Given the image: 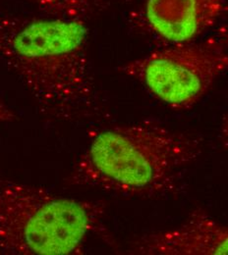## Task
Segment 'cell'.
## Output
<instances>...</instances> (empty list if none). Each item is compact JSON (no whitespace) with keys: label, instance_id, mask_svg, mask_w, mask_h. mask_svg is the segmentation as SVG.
Listing matches in <instances>:
<instances>
[{"label":"cell","instance_id":"6da1fadb","mask_svg":"<svg viewBox=\"0 0 228 255\" xmlns=\"http://www.w3.org/2000/svg\"><path fill=\"white\" fill-rule=\"evenodd\" d=\"M88 39L85 19L0 12V61L54 121L91 120L103 110Z\"/></svg>","mask_w":228,"mask_h":255},{"label":"cell","instance_id":"7a4b0ae2","mask_svg":"<svg viewBox=\"0 0 228 255\" xmlns=\"http://www.w3.org/2000/svg\"><path fill=\"white\" fill-rule=\"evenodd\" d=\"M201 151L196 138L157 122L108 128L92 138L66 182L133 197L174 195Z\"/></svg>","mask_w":228,"mask_h":255},{"label":"cell","instance_id":"3957f363","mask_svg":"<svg viewBox=\"0 0 228 255\" xmlns=\"http://www.w3.org/2000/svg\"><path fill=\"white\" fill-rule=\"evenodd\" d=\"M105 204L0 176V255H77L92 237L113 242Z\"/></svg>","mask_w":228,"mask_h":255},{"label":"cell","instance_id":"277c9868","mask_svg":"<svg viewBox=\"0 0 228 255\" xmlns=\"http://www.w3.org/2000/svg\"><path fill=\"white\" fill-rule=\"evenodd\" d=\"M119 71L166 106L192 108L228 72V22L192 41L164 45Z\"/></svg>","mask_w":228,"mask_h":255},{"label":"cell","instance_id":"5b68a950","mask_svg":"<svg viewBox=\"0 0 228 255\" xmlns=\"http://www.w3.org/2000/svg\"><path fill=\"white\" fill-rule=\"evenodd\" d=\"M228 16V0H144L132 23L164 45L197 39Z\"/></svg>","mask_w":228,"mask_h":255},{"label":"cell","instance_id":"8992f818","mask_svg":"<svg viewBox=\"0 0 228 255\" xmlns=\"http://www.w3.org/2000/svg\"><path fill=\"white\" fill-rule=\"evenodd\" d=\"M136 255H228V225L196 208L188 218L170 230L145 234L130 245Z\"/></svg>","mask_w":228,"mask_h":255},{"label":"cell","instance_id":"52a82bcc","mask_svg":"<svg viewBox=\"0 0 228 255\" xmlns=\"http://www.w3.org/2000/svg\"><path fill=\"white\" fill-rule=\"evenodd\" d=\"M50 16L85 19L93 8V0H26Z\"/></svg>","mask_w":228,"mask_h":255},{"label":"cell","instance_id":"ba28073f","mask_svg":"<svg viewBox=\"0 0 228 255\" xmlns=\"http://www.w3.org/2000/svg\"><path fill=\"white\" fill-rule=\"evenodd\" d=\"M17 119L16 114L12 111L10 107L6 105V103L0 98V125L5 123L13 122Z\"/></svg>","mask_w":228,"mask_h":255},{"label":"cell","instance_id":"9c48e42d","mask_svg":"<svg viewBox=\"0 0 228 255\" xmlns=\"http://www.w3.org/2000/svg\"><path fill=\"white\" fill-rule=\"evenodd\" d=\"M220 139L221 143L225 148L228 150V107L223 122H222V127H221V133H220Z\"/></svg>","mask_w":228,"mask_h":255},{"label":"cell","instance_id":"30bf717a","mask_svg":"<svg viewBox=\"0 0 228 255\" xmlns=\"http://www.w3.org/2000/svg\"><path fill=\"white\" fill-rule=\"evenodd\" d=\"M124 1H130V0H124Z\"/></svg>","mask_w":228,"mask_h":255}]
</instances>
